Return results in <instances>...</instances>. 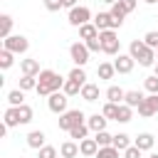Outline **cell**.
Masks as SVG:
<instances>
[{
  "mask_svg": "<svg viewBox=\"0 0 158 158\" xmlns=\"http://www.w3.org/2000/svg\"><path fill=\"white\" fill-rule=\"evenodd\" d=\"M64 81H67V79H62L54 69H42L40 77H37V89H35V91H37L40 96H52L54 91H62Z\"/></svg>",
  "mask_w": 158,
  "mask_h": 158,
  "instance_id": "1",
  "label": "cell"
},
{
  "mask_svg": "<svg viewBox=\"0 0 158 158\" xmlns=\"http://www.w3.org/2000/svg\"><path fill=\"white\" fill-rule=\"evenodd\" d=\"M99 42H101V52L104 54H121V40H118V32L116 30H104L99 32Z\"/></svg>",
  "mask_w": 158,
  "mask_h": 158,
  "instance_id": "2",
  "label": "cell"
},
{
  "mask_svg": "<svg viewBox=\"0 0 158 158\" xmlns=\"http://www.w3.org/2000/svg\"><path fill=\"white\" fill-rule=\"evenodd\" d=\"M79 123H86V114L81 111V109H69V111H64L62 116H59V131H72L74 126H79Z\"/></svg>",
  "mask_w": 158,
  "mask_h": 158,
  "instance_id": "3",
  "label": "cell"
},
{
  "mask_svg": "<svg viewBox=\"0 0 158 158\" xmlns=\"http://www.w3.org/2000/svg\"><path fill=\"white\" fill-rule=\"evenodd\" d=\"M94 17H91V10L86 7V5H77V7H72L69 10V15H67V22L72 25V27H81V25H86V22H91Z\"/></svg>",
  "mask_w": 158,
  "mask_h": 158,
  "instance_id": "4",
  "label": "cell"
},
{
  "mask_svg": "<svg viewBox=\"0 0 158 158\" xmlns=\"http://www.w3.org/2000/svg\"><path fill=\"white\" fill-rule=\"evenodd\" d=\"M2 49L12 52V54H25L30 49V40L25 35H10L7 40H2Z\"/></svg>",
  "mask_w": 158,
  "mask_h": 158,
  "instance_id": "5",
  "label": "cell"
},
{
  "mask_svg": "<svg viewBox=\"0 0 158 158\" xmlns=\"http://www.w3.org/2000/svg\"><path fill=\"white\" fill-rule=\"evenodd\" d=\"M89 49H86V44L79 40V42H72L69 44V57H72V62H74V67H86V62H89Z\"/></svg>",
  "mask_w": 158,
  "mask_h": 158,
  "instance_id": "6",
  "label": "cell"
},
{
  "mask_svg": "<svg viewBox=\"0 0 158 158\" xmlns=\"http://www.w3.org/2000/svg\"><path fill=\"white\" fill-rule=\"evenodd\" d=\"M47 106H49V111L52 114H64V111H69V96L64 94V91H54L52 96H47Z\"/></svg>",
  "mask_w": 158,
  "mask_h": 158,
  "instance_id": "7",
  "label": "cell"
},
{
  "mask_svg": "<svg viewBox=\"0 0 158 158\" xmlns=\"http://www.w3.org/2000/svg\"><path fill=\"white\" fill-rule=\"evenodd\" d=\"M158 114V94H148L141 104H138V116L143 118H153Z\"/></svg>",
  "mask_w": 158,
  "mask_h": 158,
  "instance_id": "8",
  "label": "cell"
},
{
  "mask_svg": "<svg viewBox=\"0 0 158 158\" xmlns=\"http://www.w3.org/2000/svg\"><path fill=\"white\" fill-rule=\"evenodd\" d=\"M133 64H136V59L131 54H116V59H114L116 74H131L133 72Z\"/></svg>",
  "mask_w": 158,
  "mask_h": 158,
  "instance_id": "9",
  "label": "cell"
},
{
  "mask_svg": "<svg viewBox=\"0 0 158 158\" xmlns=\"http://www.w3.org/2000/svg\"><path fill=\"white\" fill-rule=\"evenodd\" d=\"M133 146L141 148L143 153H146V151H153V146H156V136L148 133V131H143V133H138V136L133 138Z\"/></svg>",
  "mask_w": 158,
  "mask_h": 158,
  "instance_id": "10",
  "label": "cell"
},
{
  "mask_svg": "<svg viewBox=\"0 0 158 158\" xmlns=\"http://www.w3.org/2000/svg\"><path fill=\"white\" fill-rule=\"evenodd\" d=\"M106 123H109V118H106L104 114H91V116H86V126H89V131H94V133L106 131Z\"/></svg>",
  "mask_w": 158,
  "mask_h": 158,
  "instance_id": "11",
  "label": "cell"
},
{
  "mask_svg": "<svg viewBox=\"0 0 158 158\" xmlns=\"http://www.w3.org/2000/svg\"><path fill=\"white\" fill-rule=\"evenodd\" d=\"M27 146H30V148H35V151L44 148V146H47V136H44V131H40V128L30 131V133H27Z\"/></svg>",
  "mask_w": 158,
  "mask_h": 158,
  "instance_id": "12",
  "label": "cell"
},
{
  "mask_svg": "<svg viewBox=\"0 0 158 158\" xmlns=\"http://www.w3.org/2000/svg\"><path fill=\"white\" fill-rule=\"evenodd\" d=\"M109 15L114 17V30H118V27L123 25V20H126V15H128V12L123 10V5H121V0H118V2H114V5L109 7Z\"/></svg>",
  "mask_w": 158,
  "mask_h": 158,
  "instance_id": "13",
  "label": "cell"
},
{
  "mask_svg": "<svg viewBox=\"0 0 158 158\" xmlns=\"http://www.w3.org/2000/svg\"><path fill=\"white\" fill-rule=\"evenodd\" d=\"M79 153H81L84 158H96L99 143H96L94 138H84V141H79Z\"/></svg>",
  "mask_w": 158,
  "mask_h": 158,
  "instance_id": "14",
  "label": "cell"
},
{
  "mask_svg": "<svg viewBox=\"0 0 158 158\" xmlns=\"http://www.w3.org/2000/svg\"><path fill=\"white\" fill-rule=\"evenodd\" d=\"M91 22L96 25V30H99V32H104V30H114V17H111L109 12H96Z\"/></svg>",
  "mask_w": 158,
  "mask_h": 158,
  "instance_id": "15",
  "label": "cell"
},
{
  "mask_svg": "<svg viewBox=\"0 0 158 158\" xmlns=\"http://www.w3.org/2000/svg\"><path fill=\"white\" fill-rule=\"evenodd\" d=\"M20 72L27 74V77H40L42 69H40V62L37 59H30L27 57V59H20Z\"/></svg>",
  "mask_w": 158,
  "mask_h": 158,
  "instance_id": "16",
  "label": "cell"
},
{
  "mask_svg": "<svg viewBox=\"0 0 158 158\" xmlns=\"http://www.w3.org/2000/svg\"><path fill=\"white\" fill-rule=\"evenodd\" d=\"M84 101H89V104H94L96 99H99V84H94V81H86L84 86H81V94H79Z\"/></svg>",
  "mask_w": 158,
  "mask_h": 158,
  "instance_id": "17",
  "label": "cell"
},
{
  "mask_svg": "<svg viewBox=\"0 0 158 158\" xmlns=\"http://www.w3.org/2000/svg\"><path fill=\"white\" fill-rule=\"evenodd\" d=\"M59 156H62V158H77V156H81V153H79V143L72 141V138L64 141V143L59 146Z\"/></svg>",
  "mask_w": 158,
  "mask_h": 158,
  "instance_id": "18",
  "label": "cell"
},
{
  "mask_svg": "<svg viewBox=\"0 0 158 158\" xmlns=\"http://www.w3.org/2000/svg\"><path fill=\"white\" fill-rule=\"evenodd\" d=\"M106 101H111V104H123V99H126V91L121 89V86H116V84H111L109 89H106Z\"/></svg>",
  "mask_w": 158,
  "mask_h": 158,
  "instance_id": "19",
  "label": "cell"
},
{
  "mask_svg": "<svg viewBox=\"0 0 158 158\" xmlns=\"http://www.w3.org/2000/svg\"><path fill=\"white\" fill-rule=\"evenodd\" d=\"M96 37H99V30H96V25H94V22H86V25H81V27H79V40H81V42L96 40Z\"/></svg>",
  "mask_w": 158,
  "mask_h": 158,
  "instance_id": "20",
  "label": "cell"
},
{
  "mask_svg": "<svg viewBox=\"0 0 158 158\" xmlns=\"http://www.w3.org/2000/svg\"><path fill=\"white\" fill-rule=\"evenodd\" d=\"M146 49H148V47H146V42H143V40H133V42L128 44V54H131L136 62H138V59L146 54Z\"/></svg>",
  "mask_w": 158,
  "mask_h": 158,
  "instance_id": "21",
  "label": "cell"
},
{
  "mask_svg": "<svg viewBox=\"0 0 158 158\" xmlns=\"http://www.w3.org/2000/svg\"><path fill=\"white\" fill-rule=\"evenodd\" d=\"M114 74H116L114 62H101V64L96 67V77H99V79H114Z\"/></svg>",
  "mask_w": 158,
  "mask_h": 158,
  "instance_id": "22",
  "label": "cell"
},
{
  "mask_svg": "<svg viewBox=\"0 0 158 158\" xmlns=\"http://www.w3.org/2000/svg\"><path fill=\"white\" fill-rule=\"evenodd\" d=\"M114 148H118L121 153L126 151V148H131L133 146V141H131V136L128 133H114V143H111Z\"/></svg>",
  "mask_w": 158,
  "mask_h": 158,
  "instance_id": "23",
  "label": "cell"
},
{
  "mask_svg": "<svg viewBox=\"0 0 158 158\" xmlns=\"http://www.w3.org/2000/svg\"><path fill=\"white\" fill-rule=\"evenodd\" d=\"M143 99H146V94L133 89V91H126V99H123V104H126V106H131V109H138V104H141Z\"/></svg>",
  "mask_w": 158,
  "mask_h": 158,
  "instance_id": "24",
  "label": "cell"
},
{
  "mask_svg": "<svg viewBox=\"0 0 158 158\" xmlns=\"http://www.w3.org/2000/svg\"><path fill=\"white\" fill-rule=\"evenodd\" d=\"M17 118H20V126L30 123V121L35 118V111H32V106H30V104H22V106H17Z\"/></svg>",
  "mask_w": 158,
  "mask_h": 158,
  "instance_id": "25",
  "label": "cell"
},
{
  "mask_svg": "<svg viewBox=\"0 0 158 158\" xmlns=\"http://www.w3.org/2000/svg\"><path fill=\"white\" fill-rule=\"evenodd\" d=\"M2 118H5L2 123H5L7 128H15V126H20V118H17V106H7Z\"/></svg>",
  "mask_w": 158,
  "mask_h": 158,
  "instance_id": "26",
  "label": "cell"
},
{
  "mask_svg": "<svg viewBox=\"0 0 158 158\" xmlns=\"http://www.w3.org/2000/svg\"><path fill=\"white\" fill-rule=\"evenodd\" d=\"M69 138H72V141H77V143H79V141H84V138H89V126H86V123L74 126V128L69 131Z\"/></svg>",
  "mask_w": 158,
  "mask_h": 158,
  "instance_id": "27",
  "label": "cell"
},
{
  "mask_svg": "<svg viewBox=\"0 0 158 158\" xmlns=\"http://www.w3.org/2000/svg\"><path fill=\"white\" fill-rule=\"evenodd\" d=\"M12 35V17L10 15H0V37L7 40Z\"/></svg>",
  "mask_w": 158,
  "mask_h": 158,
  "instance_id": "28",
  "label": "cell"
},
{
  "mask_svg": "<svg viewBox=\"0 0 158 158\" xmlns=\"http://www.w3.org/2000/svg\"><path fill=\"white\" fill-rule=\"evenodd\" d=\"M7 104H10V106H22V104H25V91H22V89L7 91Z\"/></svg>",
  "mask_w": 158,
  "mask_h": 158,
  "instance_id": "29",
  "label": "cell"
},
{
  "mask_svg": "<svg viewBox=\"0 0 158 158\" xmlns=\"http://www.w3.org/2000/svg\"><path fill=\"white\" fill-rule=\"evenodd\" d=\"M17 89H22V91H35V89H37V77H27V74H22Z\"/></svg>",
  "mask_w": 158,
  "mask_h": 158,
  "instance_id": "30",
  "label": "cell"
},
{
  "mask_svg": "<svg viewBox=\"0 0 158 158\" xmlns=\"http://www.w3.org/2000/svg\"><path fill=\"white\" fill-rule=\"evenodd\" d=\"M62 91H64L67 96H77V94H81V84L74 81V79H67L64 86H62Z\"/></svg>",
  "mask_w": 158,
  "mask_h": 158,
  "instance_id": "31",
  "label": "cell"
},
{
  "mask_svg": "<svg viewBox=\"0 0 158 158\" xmlns=\"http://www.w3.org/2000/svg\"><path fill=\"white\" fill-rule=\"evenodd\" d=\"M118 106H121V104H111V101H106L104 109H101V114H104L109 121H116V118H118Z\"/></svg>",
  "mask_w": 158,
  "mask_h": 158,
  "instance_id": "32",
  "label": "cell"
},
{
  "mask_svg": "<svg viewBox=\"0 0 158 158\" xmlns=\"http://www.w3.org/2000/svg\"><path fill=\"white\" fill-rule=\"evenodd\" d=\"M131 118H133V109L126 106V104H121V106H118V118H116V123H128Z\"/></svg>",
  "mask_w": 158,
  "mask_h": 158,
  "instance_id": "33",
  "label": "cell"
},
{
  "mask_svg": "<svg viewBox=\"0 0 158 158\" xmlns=\"http://www.w3.org/2000/svg\"><path fill=\"white\" fill-rule=\"evenodd\" d=\"M15 64V54L7 49H0V69H10Z\"/></svg>",
  "mask_w": 158,
  "mask_h": 158,
  "instance_id": "34",
  "label": "cell"
},
{
  "mask_svg": "<svg viewBox=\"0 0 158 158\" xmlns=\"http://www.w3.org/2000/svg\"><path fill=\"white\" fill-rule=\"evenodd\" d=\"M94 141L99 143V148H104V146H111L114 143V136L109 131H99V133H94Z\"/></svg>",
  "mask_w": 158,
  "mask_h": 158,
  "instance_id": "35",
  "label": "cell"
},
{
  "mask_svg": "<svg viewBox=\"0 0 158 158\" xmlns=\"http://www.w3.org/2000/svg\"><path fill=\"white\" fill-rule=\"evenodd\" d=\"M67 79H74V81H79V84L84 86V84H86V72H84V67H74Z\"/></svg>",
  "mask_w": 158,
  "mask_h": 158,
  "instance_id": "36",
  "label": "cell"
},
{
  "mask_svg": "<svg viewBox=\"0 0 158 158\" xmlns=\"http://www.w3.org/2000/svg\"><path fill=\"white\" fill-rule=\"evenodd\" d=\"M143 89H146L148 94H158V77H156V74L146 77V79H143Z\"/></svg>",
  "mask_w": 158,
  "mask_h": 158,
  "instance_id": "37",
  "label": "cell"
},
{
  "mask_svg": "<svg viewBox=\"0 0 158 158\" xmlns=\"http://www.w3.org/2000/svg\"><path fill=\"white\" fill-rule=\"evenodd\" d=\"M143 42H146V47H151V49H158V30H151V32H146V35H143Z\"/></svg>",
  "mask_w": 158,
  "mask_h": 158,
  "instance_id": "38",
  "label": "cell"
},
{
  "mask_svg": "<svg viewBox=\"0 0 158 158\" xmlns=\"http://www.w3.org/2000/svg\"><path fill=\"white\" fill-rule=\"evenodd\" d=\"M118 148H114V146H104V148H99V153H96V158H118Z\"/></svg>",
  "mask_w": 158,
  "mask_h": 158,
  "instance_id": "39",
  "label": "cell"
},
{
  "mask_svg": "<svg viewBox=\"0 0 158 158\" xmlns=\"http://www.w3.org/2000/svg\"><path fill=\"white\" fill-rule=\"evenodd\" d=\"M57 156H59V151L54 146H44V148L37 151V158H57Z\"/></svg>",
  "mask_w": 158,
  "mask_h": 158,
  "instance_id": "40",
  "label": "cell"
},
{
  "mask_svg": "<svg viewBox=\"0 0 158 158\" xmlns=\"http://www.w3.org/2000/svg\"><path fill=\"white\" fill-rule=\"evenodd\" d=\"M42 2H44V7H47L49 12H59V10L64 7V5H62V0H42Z\"/></svg>",
  "mask_w": 158,
  "mask_h": 158,
  "instance_id": "41",
  "label": "cell"
},
{
  "mask_svg": "<svg viewBox=\"0 0 158 158\" xmlns=\"http://www.w3.org/2000/svg\"><path fill=\"white\" fill-rule=\"evenodd\" d=\"M143 156V151L141 148H136V146H131V148H126L123 151V158H141Z\"/></svg>",
  "mask_w": 158,
  "mask_h": 158,
  "instance_id": "42",
  "label": "cell"
},
{
  "mask_svg": "<svg viewBox=\"0 0 158 158\" xmlns=\"http://www.w3.org/2000/svg\"><path fill=\"white\" fill-rule=\"evenodd\" d=\"M84 44H86L89 52H101V42H99V37H96V40H89V42H84Z\"/></svg>",
  "mask_w": 158,
  "mask_h": 158,
  "instance_id": "43",
  "label": "cell"
},
{
  "mask_svg": "<svg viewBox=\"0 0 158 158\" xmlns=\"http://www.w3.org/2000/svg\"><path fill=\"white\" fill-rule=\"evenodd\" d=\"M121 5H123L126 12H133V10L138 7V0H121Z\"/></svg>",
  "mask_w": 158,
  "mask_h": 158,
  "instance_id": "44",
  "label": "cell"
},
{
  "mask_svg": "<svg viewBox=\"0 0 158 158\" xmlns=\"http://www.w3.org/2000/svg\"><path fill=\"white\" fill-rule=\"evenodd\" d=\"M62 5H64L67 10H72V7H77L79 2H77V0H62Z\"/></svg>",
  "mask_w": 158,
  "mask_h": 158,
  "instance_id": "45",
  "label": "cell"
},
{
  "mask_svg": "<svg viewBox=\"0 0 158 158\" xmlns=\"http://www.w3.org/2000/svg\"><path fill=\"white\" fill-rule=\"evenodd\" d=\"M101 2H106V5L111 7V5H114V2H118V0H101Z\"/></svg>",
  "mask_w": 158,
  "mask_h": 158,
  "instance_id": "46",
  "label": "cell"
},
{
  "mask_svg": "<svg viewBox=\"0 0 158 158\" xmlns=\"http://www.w3.org/2000/svg\"><path fill=\"white\" fill-rule=\"evenodd\" d=\"M153 74H156V77H158V62H156V64H153Z\"/></svg>",
  "mask_w": 158,
  "mask_h": 158,
  "instance_id": "47",
  "label": "cell"
},
{
  "mask_svg": "<svg viewBox=\"0 0 158 158\" xmlns=\"http://www.w3.org/2000/svg\"><path fill=\"white\" fill-rule=\"evenodd\" d=\"M143 2H148V5H156V2H158V0H143Z\"/></svg>",
  "mask_w": 158,
  "mask_h": 158,
  "instance_id": "48",
  "label": "cell"
},
{
  "mask_svg": "<svg viewBox=\"0 0 158 158\" xmlns=\"http://www.w3.org/2000/svg\"><path fill=\"white\" fill-rule=\"evenodd\" d=\"M148 158H158V153H151V156H148Z\"/></svg>",
  "mask_w": 158,
  "mask_h": 158,
  "instance_id": "49",
  "label": "cell"
},
{
  "mask_svg": "<svg viewBox=\"0 0 158 158\" xmlns=\"http://www.w3.org/2000/svg\"><path fill=\"white\" fill-rule=\"evenodd\" d=\"M156 57H158V49H156Z\"/></svg>",
  "mask_w": 158,
  "mask_h": 158,
  "instance_id": "50",
  "label": "cell"
}]
</instances>
